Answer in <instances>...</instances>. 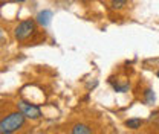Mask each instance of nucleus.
Here are the masks:
<instances>
[{
	"instance_id": "1",
	"label": "nucleus",
	"mask_w": 159,
	"mask_h": 134,
	"mask_svg": "<svg viewBox=\"0 0 159 134\" xmlns=\"http://www.w3.org/2000/svg\"><path fill=\"white\" fill-rule=\"evenodd\" d=\"M25 123V115L20 111H14L5 116L0 120V134H12L20 130Z\"/></svg>"
},
{
	"instance_id": "2",
	"label": "nucleus",
	"mask_w": 159,
	"mask_h": 134,
	"mask_svg": "<svg viewBox=\"0 0 159 134\" xmlns=\"http://www.w3.org/2000/svg\"><path fill=\"white\" fill-rule=\"evenodd\" d=\"M34 31H35V20L32 19L23 20L14 28V37L19 41H25V40H28L34 34Z\"/></svg>"
},
{
	"instance_id": "3",
	"label": "nucleus",
	"mask_w": 159,
	"mask_h": 134,
	"mask_svg": "<svg viewBox=\"0 0 159 134\" xmlns=\"http://www.w3.org/2000/svg\"><path fill=\"white\" fill-rule=\"evenodd\" d=\"M17 107H19L20 113H23L25 117H28V119H39L40 116H41V110L35 104H31L28 101L20 99L19 102H17Z\"/></svg>"
},
{
	"instance_id": "4",
	"label": "nucleus",
	"mask_w": 159,
	"mask_h": 134,
	"mask_svg": "<svg viewBox=\"0 0 159 134\" xmlns=\"http://www.w3.org/2000/svg\"><path fill=\"white\" fill-rule=\"evenodd\" d=\"M35 21L39 24H41L43 28H48L51 24V21H52V11H49V9L40 11L39 14H37V17H35Z\"/></svg>"
},
{
	"instance_id": "5",
	"label": "nucleus",
	"mask_w": 159,
	"mask_h": 134,
	"mask_svg": "<svg viewBox=\"0 0 159 134\" xmlns=\"http://www.w3.org/2000/svg\"><path fill=\"white\" fill-rule=\"evenodd\" d=\"M70 134H93V133H92V130H90V127H89V125L78 122V123L72 125Z\"/></svg>"
},
{
	"instance_id": "6",
	"label": "nucleus",
	"mask_w": 159,
	"mask_h": 134,
	"mask_svg": "<svg viewBox=\"0 0 159 134\" xmlns=\"http://www.w3.org/2000/svg\"><path fill=\"white\" fill-rule=\"evenodd\" d=\"M124 123H125V127H127V128H130V130H139V128L142 127L144 120H142V119H139V117H132V119H127Z\"/></svg>"
},
{
	"instance_id": "7",
	"label": "nucleus",
	"mask_w": 159,
	"mask_h": 134,
	"mask_svg": "<svg viewBox=\"0 0 159 134\" xmlns=\"http://www.w3.org/2000/svg\"><path fill=\"white\" fill-rule=\"evenodd\" d=\"M155 101H156V96H155L153 89H145V92H144V102L147 105H153Z\"/></svg>"
},
{
	"instance_id": "8",
	"label": "nucleus",
	"mask_w": 159,
	"mask_h": 134,
	"mask_svg": "<svg viewBox=\"0 0 159 134\" xmlns=\"http://www.w3.org/2000/svg\"><path fill=\"white\" fill-rule=\"evenodd\" d=\"M127 2H129V0H112L110 6H112V9H116V11H119V9H122V8L127 5Z\"/></svg>"
},
{
	"instance_id": "9",
	"label": "nucleus",
	"mask_w": 159,
	"mask_h": 134,
	"mask_svg": "<svg viewBox=\"0 0 159 134\" xmlns=\"http://www.w3.org/2000/svg\"><path fill=\"white\" fill-rule=\"evenodd\" d=\"M2 40H3V31L0 29V41H2Z\"/></svg>"
},
{
	"instance_id": "10",
	"label": "nucleus",
	"mask_w": 159,
	"mask_h": 134,
	"mask_svg": "<svg viewBox=\"0 0 159 134\" xmlns=\"http://www.w3.org/2000/svg\"><path fill=\"white\" fill-rule=\"evenodd\" d=\"M156 76H158V78H159V70H158V72H156Z\"/></svg>"
},
{
	"instance_id": "11",
	"label": "nucleus",
	"mask_w": 159,
	"mask_h": 134,
	"mask_svg": "<svg viewBox=\"0 0 159 134\" xmlns=\"http://www.w3.org/2000/svg\"><path fill=\"white\" fill-rule=\"evenodd\" d=\"M17 2H26V0H17Z\"/></svg>"
}]
</instances>
